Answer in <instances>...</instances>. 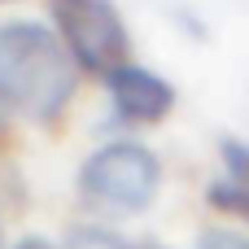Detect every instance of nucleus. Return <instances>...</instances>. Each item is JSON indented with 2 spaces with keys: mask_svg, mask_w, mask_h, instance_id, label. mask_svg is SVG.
Segmentation results:
<instances>
[{
  "mask_svg": "<svg viewBox=\"0 0 249 249\" xmlns=\"http://www.w3.org/2000/svg\"><path fill=\"white\" fill-rule=\"evenodd\" d=\"M109 96H114V109L118 118L136 123V127H149V123H162L171 109H175V88L144 70V66H123L114 79H109Z\"/></svg>",
  "mask_w": 249,
  "mask_h": 249,
  "instance_id": "20e7f679",
  "label": "nucleus"
},
{
  "mask_svg": "<svg viewBox=\"0 0 249 249\" xmlns=\"http://www.w3.org/2000/svg\"><path fill=\"white\" fill-rule=\"evenodd\" d=\"M158 188H162V162L140 140L101 144L79 166V197L101 214H140L158 201Z\"/></svg>",
  "mask_w": 249,
  "mask_h": 249,
  "instance_id": "f03ea898",
  "label": "nucleus"
},
{
  "mask_svg": "<svg viewBox=\"0 0 249 249\" xmlns=\"http://www.w3.org/2000/svg\"><path fill=\"white\" fill-rule=\"evenodd\" d=\"M74 57L61 35L39 22H4L0 26V105L31 123L53 127L74 96Z\"/></svg>",
  "mask_w": 249,
  "mask_h": 249,
  "instance_id": "f257e3e1",
  "label": "nucleus"
},
{
  "mask_svg": "<svg viewBox=\"0 0 249 249\" xmlns=\"http://www.w3.org/2000/svg\"><path fill=\"white\" fill-rule=\"evenodd\" d=\"M18 249H53V245L39 241V236H26V241H18Z\"/></svg>",
  "mask_w": 249,
  "mask_h": 249,
  "instance_id": "6e6552de",
  "label": "nucleus"
},
{
  "mask_svg": "<svg viewBox=\"0 0 249 249\" xmlns=\"http://www.w3.org/2000/svg\"><path fill=\"white\" fill-rule=\"evenodd\" d=\"M0 249H4V241H0Z\"/></svg>",
  "mask_w": 249,
  "mask_h": 249,
  "instance_id": "1a4fd4ad",
  "label": "nucleus"
},
{
  "mask_svg": "<svg viewBox=\"0 0 249 249\" xmlns=\"http://www.w3.org/2000/svg\"><path fill=\"white\" fill-rule=\"evenodd\" d=\"M53 18L61 44L88 74L109 83L123 66H131V39L114 0H53Z\"/></svg>",
  "mask_w": 249,
  "mask_h": 249,
  "instance_id": "7ed1b4c3",
  "label": "nucleus"
},
{
  "mask_svg": "<svg viewBox=\"0 0 249 249\" xmlns=\"http://www.w3.org/2000/svg\"><path fill=\"white\" fill-rule=\"evenodd\" d=\"M223 179L206 188V201L245 219L249 223V144L245 140H223Z\"/></svg>",
  "mask_w": 249,
  "mask_h": 249,
  "instance_id": "39448f33",
  "label": "nucleus"
},
{
  "mask_svg": "<svg viewBox=\"0 0 249 249\" xmlns=\"http://www.w3.org/2000/svg\"><path fill=\"white\" fill-rule=\"evenodd\" d=\"M197 249H249V236L228 232V228H210V232L197 236Z\"/></svg>",
  "mask_w": 249,
  "mask_h": 249,
  "instance_id": "0eeeda50",
  "label": "nucleus"
},
{
  "mask_svg": "<svg viewBox=\"0 0 249 249\" xmlns=\"http://www.w3.org/2000/svg\"><path fill=\"white\" fill-rule=\"evenodd\" d=\"M66 249H140V245H127L123 236H114L105 228H74Z\"/></svg>",
  "mask_w": 249,
  "mask_h": 249,
  "instance_id": "423d86ee",
  "label": "nucleus"
}]
</instances>
